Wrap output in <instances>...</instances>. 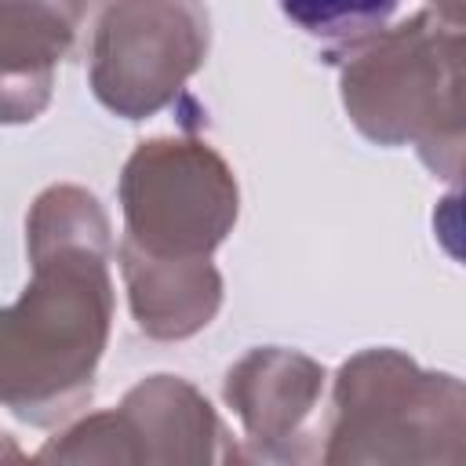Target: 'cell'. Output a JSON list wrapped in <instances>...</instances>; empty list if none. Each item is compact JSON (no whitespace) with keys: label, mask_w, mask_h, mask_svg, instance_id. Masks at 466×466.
Listing matches in <instances>:
<instances>
[{"label":"cell","mask_w":466,"mask_h":466,"mask_svg":"<svg viewBox=\"0 0 466 466\" xmlns=\"http://www.w3.org/2000/svg\"><path fill=\"white\" fill-rule=\"evenodd\" d=\"M33 277L0 309V404L29 426L76 415L113 328V233L84 186H47L25 215Z\"/></svg>","instance_id":"6da1fadb"},{"label":"cell","mask_w":466,"mask_h":466,"mask_svg":"<svg viewBox=\"0 0 466 466\" xmlns=\"http://www.w3.org/2000/svg\"><path fill=\"white\" fill-rule=\"evenodd\" d=\"M350 124L375 146H415L419 160L462 175V25L419 11L364 40L328 47Z\"/></svg>","instance_id":"7a4b0ae2"},{"label":"cell","mask_w":466,"mask_h":466,"mask_svg":"<svg viewBox=\"0 0 466 466\" xmlns=\"http://www.w3.org/2000/svg\"><path fill=\"white\" fill-rule=\"evenodd\" d=\"M320 462H448L466 455V390L448 371H426L393 346L353 353L331 386Z\"/></svg>","instance_id":"3957f363"},{"label":"cell","mask_w":466,"mask_h":466,"mask_svg":"<svg viewBox=\"0 0 466 466\" xmlns=\"http://www.w3.org/2000/svg\"><path fill=\"white\" fill-rule=\"evenodd\" d=\"M208 47L204 0H98L87 47L91 95L113 116L146 120L182 95Z\"/></svg>","instance_id":"277c9868"},{"label":"cell","mask_w":466,"mask_h":466,"mask_svg":"<svg viewBox=\"0 0 466 466\" xmlns=\"http://www.w3.org/2000/svg\"><path fill=\"white\" fill-rule=\"evenodd\" d=\"M116 193L124 237L175 258H211L240 211L233 167L200 138L138 142Z\"/></svg>","instance_id":"5b68a950"},{"label":"cell","mask_w":466,"mask_h":466,"mask_svg":"<svg viewBox=\"0 0 466 466\" xmlns=\"http://www.w3.org/2000/svg\"><path fill=\"white\" fill-rule=\"evenodd\" d=\"M36 459L44 462H229L240 459L226 444V430L208 397L178 375H149L109 411L73 422L51 437Z\"/></svg>","instance_id":"8992f818"},{"label":"cell","mask_w":466,"mask_h":466,"mask_svg":"<svg viewBox=\"0 0 466 466\" xmlns=\"http://www.w3.org/2000/svg\"><path fill=\"white\" fill-rule=\"evenodd\" d=\"M324 368L284 346L248 350L222 382V397L244 426L248 459L309 462L320 455L313 415L324 397Z\"/></svg>","instance_id":"52a82bcc"},{"label":"cell","mask_w":466,"mask_h":466,"mask_svg":"<svg viewBox=\"0 0 466 466\" xmlns=\"http://www.w3.org/2000/svg\"><path fill=\"white\" fill-rule=\"evenodd\" d=\"M87 0H0V124L36 120Z\"/></svg>","instance_id":"ba28073f"},{"label":"cell","mask_w":466,"mask_h":466,"mask_svg":"<svg viewBox=\"0 0 466 466\" xmlns=\"http://www.w3.org/2000/svg\"><path fill=\"white\" fill-rule=\"evenodd\" d=\"M127 306L142 335L178 342L204 331L222 306V273L211 258L153 255L135 240L116 244Z\"/></svg>","instance_id":"9c48e42d"},{"label":"cell","mask_w":466,"mask_h":466,"mask_svg":"<svg viewBox=\"0 0 466 466\" xmlns=\"http://www.w3.org/2000/svg\"><path fill=\"white\" fill-rule=\"evenodd\" d=\"M277 7L306 36L342 47L386 29L400 0H277Z\"/></svg>","instance_id":"30bf717a"},{"label":"cell","mask_w":466,"mask_h":466,"mask_svg":"<svg viewBox=\"0 0 466 466\" xmlns=\"http://www.w3.org/2000/svg\"><path fill=\"white\" fill-rule=\"evenodd\" d=\"M430 4H433V15H441L451 25H462V0H430Z\"/></svg>","instance_id":"8fae6325"},{"label":"cell","mask_w":466,"mask_h":466,"mask_svg":"<svg viewBox=\"0 0 466 466\" xmlns=\"http://www.w3.org/2000/svg\"><path fill=\"white\" fill-rule=\"evenodd\" d=\"M0 459H22V451L15 448V441L7 433H0Z\"/></svg>","instance_id":"7c38bea8"}]
</instances>
